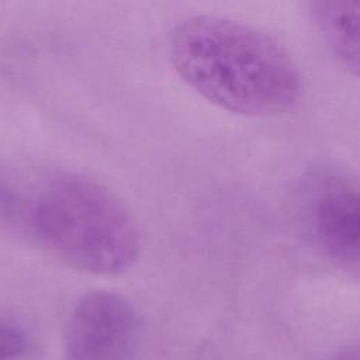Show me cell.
<instances>
[{
	"label": "cell",
	"mask_w": 360,
	"mask_h": 360,
	"mask_svg": "<svg viewBox=\"0 0 360 360\" xmlns=\"http://www.w3.org/2000/svg\"><path fill=\"white\" fill-rule=\"evenodd\" d=\"M302 214L316 249L354 277L359 273V187L336 169H321L304 181Z\"/></svg>",
	"instance_id": "3"
},
{
	"label": "cell",
	"mask_w": 360,
	"mask_h": 360,
	"mask_svg": "<svg viewBox=\"0 0 360 360\" xmlns=\"http://www.w3.org/2000/svg\"><path fill=\"white\" fill-rule=\"evenodd\" d=\"M169 58L191 90L233 114L278 115L301 96L291 55L273 37L232 18L200 14L179 21Z\"/></svg>",
	"instance_id": "2"
},
{
	"label": "cell",
	"mask_w": 360,
	"mask_h": 360,
	"mask_svg": "<svg viewBox=\"0 0 360 360\" xmlns=\"http://www.w3.org/2000/svg\"><path fill=\"white\" fill-rule=\"evenodd\" d=\"M309 14L319 35L339 63L354 76L359 72V1H312Z\"/></svg>",
	"instance_id": "5"
},
{
	"label": "cell",
	"mask_w": 360,
	"mask_h": 360,
	"mask_svg": "<svg viewBox=\"0 0 360 360\" xmlns=\"http://www.w3.org/2000/svg\"><path fill=\"white\" fill-rule=\"evenodd\" d=\"M0 229L94 276L125 273L142 248L136 221L110 188L63 172L0 169Z\"/></svg>",
	"instance_id": "1"
},
{
	"label": "cell",
	"mask_w": 360,
	"mask_h": 360,
	"mask_svg": "<svg viewBox=\"0 0 360 360\" xmlns=\"http://www.w3.org/2000/svg\"><path fill=\"white\" fill-rule=\"evenodd\" d=\"M30 352V339L18 326L0 321V360H20Z\"/></svg>",
	"instance_id": "6"
},
{
	"label": "cell",
	"mask_w": 360,
	"mask_h": 360,
	"mask_svg": "<svg viewBox=\"0 0 360 360\" xmlns=\"http://www.w3.org/2000/svg\"><path fill=\"white\" fill-rule=\"evenodd\" d=\"M139 338L134 305L120 294L93 291L69 316L65 352L68 360H135Z\"/></svg>",
	"instance_id": "4"
},
{
	"label": "cell",
	"mask_w": 360,
	"mask_h": 360,
	"mask_svg": "<svg viewBox=\"0 0 360 360\" xmlns=\"http://www.w3.org/2000/svg\"><path fill=\"white\" fill-rule=\"evenodd\" d=\"M336 360H359L357 359V353L356 352H346L343 354H340L339 357H336Z\"/></svg>",
	"instance_id": "7"
}]
</instances>
